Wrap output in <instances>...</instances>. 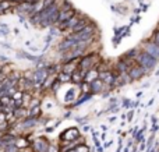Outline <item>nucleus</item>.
<instances>
[{"label":"nucleus","instance_id":"1","mask_svg":"<svg viewBox=\"0 0 159 152\" xmlns=\"http://www.w3.org/2000/svg\"><path fill=\"white\" fill-rule=\"evenodd\" d=\"M67 36L71 38L73 41H75V42H89V43H92L96 36V25L93 24V22H91L88 27H85L84 29H81L80 32L69 34Z\"/></svg>","mask_w":159,"mask_h":152},{"label":"nucleus","instance_id":"2","mask_svg":"<svg viewBox=\"0 0 159 152\" xmlns=\"http://www.w3.org/2000/svg\"><path fill=\"white\" fill-rule=\"evenodd\" d=\"M135 63H137L138 66L143 67V69L145 70V71L151 73L152 70H154L155 67L158 66L159 61H158L155 57H152L151 55H148L147 52H144V50L141 49V52L138 53V56L135 57Z\"/></svg>","mask_w":159,"mask_h":152},{"label":"nucleus","instance_id":"3","mask_svg":"<svg viewBox=\"0 0 159 152\" xmlns=\"http://www.w3.org/2000/svg\"><path fill=\"white\" fill-rule=\"evenodd\" d=\"M101 61L99 56L96 53H85L82 57H80L78 61V69L80 70H89L92 67H95L96 64Z\"/></svg>","mask_w":159,"mask_h":152},{"label":"nucleus","instance_id":"4","mask_svg":"<svg viewBox=\"0 0 159 152\" xmlns=\"http://www.w3.org/2000/svg\"><path fill=\"white\" fill-rule=\"evenodd\" d=\"M141 49H143L144 52H147L148 55H151L152 57H155L159 61V45L155 43L151 38L143 41V43H141Z\"/></svg>","mask_w":159,"mask_h":152},{"label":"nucleus","instance_id":"5","mask_svg":"<svg viewBox=\"0 0 159 152\" xmlns=\"http://www.w3.org/2000/svg\"><path fill=\"white\" fill-rule=\"evenodd\" d=\"M48 70L46 69H36L35 71H32V75H31V78H32V81L35 83V88H42V84L45 83V80L48 78Z\"/></svg>","mask_w":159,"mask_h":152},{"label":"nucleus","instance_id":"6","mask_svg":"<svg viewBox=\"0 0 159 152\" xmlns=\"http://www.w3.org/2000/svg\"><path fill=\"white\" fill-rule=\"evenodd\" d=\"M50 142L48 141L45 137H38V138L32 140L31 142V147H32L34 152H46L48 151V147H49Z\"/></svg>","mask_w":159,"mask_h":152},{"label":"nucleus","instance_id":"7","mask_svg":"<svg viewBox=\"0 0 159 152\" xmlns=\"http://www.w3.org/2000/svg\"><path fill=\"white\" fill-rule=\"evenodd\" d=\"M81 137L80 134V130L77 127H70L67 130H64L63 133L60 134V141H74Z\"/></svg>","mask_w":159,"mask_h":152},{"label":"nucleus","instance_id":"8","mask_svg":"<svg viewBox=\"0 0 159 152\" xmlns=\"http://www.w3.org/2000/svg\"><path fill=\"white\" fill-rule=\"evenodd\" d=\"M129 74H130V77H131V80H133V81H135V80H141V78H143L144 75L149 74V73H148V71H145V70H144L141 66H138L137 63H134L131 67H130Z\"/></svg>","mask_w":159,"mask_h":152},{"label":"nucleus","instance_id":"9","mask_svg":"<svg viewBox=\"0 0 159 152\" xmlns=\"http://www.w3.org/2000/svg\"><path fill=\"white\" fill-rule=\"evenodd\" d=\"M77 11L78 10H75L74 7L70 8V10H59V17H57V21H56V25H59V24H61V22L67 21L69 18H71V17L74 16ZM56 25H55V27H56Z\"/></svg>","mask_w":159,"mask_h":152},{"label":"nucleus","instance_id":"10","mask_svg":"<svg viewBox=\"0 0 159 152\" xmlns=\"http://www.w3.org/2000/svg\"><path fill=\"white\" fill-rule=\"evenodd\" d=\"M91 22H92V21H91V20L88 18V17L81 16V18H80L77 24H75L74 27H73V29H71V32H70V34H73V32H80V31L84 29L85 27H88V25H89Z\"/></svg>","mask_w":159,"mask_h":152},{"label":"nucleus","instance_id":"11","mask_svg":"<svg viewBox=\"0 0 159 152\" xmlns=\"http://www.w3.org/2000/svg\"><path fill=\"white\" fill-rule=\"evenodd\" d=\"M105 83L101 80V78H96L91 83V94H101V92L105 91Z\"/></svg>","mask_w":159,"mask_h":152},{"label":"nucleus","instance_id":"12","mask_svg":"<svg viewBox=\"0 0 159 152\" xmlns=\"http://www.w3.org/2000/svg\"><path fill=\"white\" fill-rule=\"evenodd\" d=\"M27 116H28V110L24 108V106H21V108H14L13 117L17 120V122H20V120H22V119H25Z\"/></svg>","mask_w":159,"mask_h":152},{"label":"nucleus","instance_id":"13","mask_svg":"<svg viewBox=\"0 0 159 152\" xmlns=\"http://www.w3.org/2000/svg\"><path fill=\"white\" fill-rule=\"evenodd\" d=\"M98 75H99V71L96 70V67H92V69L87 70V74H85V77H84V81L88 84H91L93 80L98 78Z\"/></svg>","mask_w":159,"mask_h":152},{"label":"nucleus","instance_id":"14","mask_svg":"<svg viewBox=\"0 0 159 152\" xmlns=\"http://www.w3.org/2000/svg\"><path fill=\"white\" fill-rule=\"evenodd\" d=\"M14 145H16L17 148H24V147L31 145V141L27 138V137H16V140H14Z\"/></svg>","mask_w":159,"mask_h":152},{"label":"nucleus","instance_id":"15","mask_svg":"<svg viewBox=\"0 0 159 152\" xmlns=\"http://www.w3.org/2000/svg\"><path fill=\"white\" fill-rule=\"evenodd\" d=\"M41 113H42V108H41V105H36V106H34V108H30V109H28V116H27V117H34V119H39Z\"/></svg>","mask_w":159,"mask_h":152},{"label":"nucleus","instance_id":"16","mask_svg":"<svg viewBox=\"0 0 159 152\" xmlns=\"http://www.w3.org/2000/svg\"><path fill=\"white\" fill-rule=\"evenodd\" d=\"M56 78H57L61 84L71 83V74H67V73H63V71H59L57 74H56Z\"/></svg>","mask_w":159,"mask_h":152},{"label":"nucleus","instance_id":"17","mask_svg":"<svg viewBox=\"0 0 159 152\" xmlns=\"http://www.w3.org/2000/svg\"><path fill=\"white\" fill-rule=\"evenodd\" d=\"M140 52H141V47H134V49L129 50V52H127L126 55L123 56V57L130 59V60H134V61H135V57L138 56V53H140Z\"/></svg>","mask_w":159,"mask_h":152},{"label":"nucleus","instance_id":"18","mask_svg":"<svg viewBox=\"0 0 159 152\" xmlns=\"http://www.w3.org/2000/svg\"><path fill=\"white\" fill-rule=\"evenodd\" d=\"M0 103H2V106H10L13 105V98L10 95H2L0 96Z\"/></svg>","mask_w":159,"mask_h":152},{"label":"nucleus","instance_id":"19","mask_svg":"<svg viewBox=\"0 0 159 152\" xmlns=\"http://www.w3.org/2000/svg\"><path fill=\"white\" fill-rule=\"evenodd\" d=\"M144 130H145V127L140 131H134V140L137 144H140L141 141H144Z\"/></svg>","mask_w":159,"mask_h":152},{"label":"nucleus","instance_id":"20","mask_svg":"<svg viewBox=\"0 0 159 152\" xmlns=\"http://www.w3.org/2000/svg\"><path fill=\"white\" fill-rule=\"evenodd\" d=\"M61 85H63V84H61L60 81L57 80V78H55V81H53L52 85H50V91H52V92H57L59 89H60Z\"/></svg>","mask_w":159,"mask_h":152},{"label":"nucleus","instance_id":"21","mask_svg":"<svg viewBox=\"0 0 159 152\" xmlns=\"http://www.w3.org/2000/svg\"><path fill=\"white\" fill-rule=\"evenodd\" d=\"M119 75H120L121 81H123L124 84H130V83H133V80H131V77H130L129 73H120Z\"/></svg>","mask_w":159,"mask_h":152},{"label":"nucleus","instance_id":"22","mask_svg":"<svg viewBox=\"0 0 159 152\" xmlns=\"http://www.w3.org/2000/svg\"><path fill=\"white\" fill-rule=\"evenodd\" d=\"M74 150H75V152H89V147H88L87 144H84V142H82V144H78Z\"/></svg>","mask_w":159,"mask_h":152},{"label":"nucleus","instance_id":"23","mask_svg":"<svg viewBox=\"0 0 159 152\" xmlns=\"http://www.w3.org/2000/svg\"><path fill=\"white\" fill-rule=\"evenodd\" d=\"M91 95H92V94H84V96H81L78 101H75V103H74V105H73V106H80L82 102H85V101L91 99Z\"/></svg>","mask_w":159,"mask_h":152},{"label":"nucleus","instance_id":"24","mask_svg":"<svg viewBox=\"0 0 159 152\" xmlns=\"http://www.w3.org/2000/svg\"><path fill=\"white\" fill-rule=\"evenodd\" d=\"M151 39L155 42L157 45H159V27L157 28V29L152 32V36H151Z\"/></svg>","mask_w":159,"mask_h":152},{"label":"nucleus","instance_id":"25","mask_svg":"<svg viewBox=\"0 0 159 152\" xmlns=\"http://www.w3.org/2000/svg\"><path fill=\"white\" fill-rule=\"evenodd\" d=\"M46 152H60V145H55V144H49Z\"/></svg>","mask_w":159,"mask_h":152},{"label":"nucleus","instance_id":"26","mask_svg":"<svg viewBox=\"0 0 159 152\" xmlns=\"http://www.w3.org/2000/svg\"><path fill=\"white\" fill-rule=\"evenodd\" d=\"M74 89H70L69 91V94L66 95V96H64V102H70V101H73L74 99Z\"/></svg>","mask_w":159,"mask_h":152},{"label":"nucleus","instance_id":"27","mask_svg":"<svg viewBox=\"0 0 159 152\" xmlns=\"http://www.w3.org/2000/svg\"><path fill=\"white\" fill-rule=\"evenodd\" d=\"M18 152H34V150L31 145H28V147H24V148H18Z\"/></svg>","mask_w":159,"mask_h":152},{"label":"nucleus","instance_id":"28","mask_svg":"<svg viewBox=\"0 0 159 152\" xmlns=\"http://www.w3.org/2000/svg\"><path fill=\"white\" fill-rule=\"evenodd\" d=\"M123 108H131V101H130V99H124L123 101Z\"/></svg>","mask_w":159,"mask_h":152},{"label":"nucleus","instance_id":"29","mask_svg":"<svg viewBox=\"0 0 159 152\" xmlns=\"http://www.w3.org/2000/svg\"><path fill=\"white\" fill-rule=\"evenodd\" d=\"M8 32H10L8 29H3V28H0V36H7Z\"/></svg>","mask_w":159,"mask_h":152},{"label":"nucleus","instance_id":"30","mask_svg":"<svg viewBox=\"0 0 159 152\" xmlns=\"http://www.w3.org/2000/svg\"><path fill=\"white\" fill-rule=\"evenodd\" d=\"M133 114H134V112L130 110L129 114H127V120H129V122H131V120H133Z\"/></svg>","mask_w":159,"mask_h":152},{"label":"nucleus","instance_id":"31","mask_svg":"<svg viewBox=\"0 0 159 152\" xmlns=\"http://www.w3.org/2000/svg\"><path fill=\"white\" fill-rule=\"evenodd\" d=\"M0 60L4 61V63H7V61H8V57H7V56H4V55H0Z\"/></svg>","mask_w":159,"mask_h":152},{"label":"nucleus","instance_id":"32","mask_svg":"<svg viewBox=\"0 0 159 152\" xmlns=\"http://www.w3.org/2000/svg\"><path fill=\"white\" fill-rule=\"evenodd\" d=\"M4 120H7V119H6V114L3 113V112H0V123L4 122Z\"/></svg>","mask_w":159,"mask_h":152},{"label":"nucleus","instance_id":"33","mask_svg":"<svg viewBox=\"0 0 159 152\" xmlns=\"http://www.w3.org/2000/svg\"><path fill=\"white\" fill-rule=\"evenodd\" d=\"M10 2L16 3V4H20V3H24V2H25V0H10Z\"/></svg>","mask_w":159,"mask_h":152},{"label":"nucleus","instance_id":"34","mask_svg":"<svg viewBox=\"0 0 159 152\" xmlns=\"http://www.w3.org/2000/svg\"><path fill=\"white\" fill-rule=\"evenodd\" d=\"M112 144H113V141H107L106 144L103 145V148H107V147H110V145H112Z\"/></svg>","mask_w":159,"mask_h":152},{"label":"nucleus","instance_id":"35","mask_svg":"<svg viewBox=\"0 0 159 152\" xmlns=\"http://www.w3.org/2000/svg\"><path fill=\"white\" fill-rule=\"evenodd\" d=\"M152 103H154V98H152V99H151V101H148V103H147V106H151V105H152Z\"/></svg>","mask_w":159,"mask_h":152},{"label":"nucleus","instance_id":"36","mask_svg":"<svg viewBox=\"0 0 159 152\" xmlns=\"http://www.w3.org/2000/svg\"><path fill=\"white\" fill-rule=\"evenodd\" d=\"M101 128H102L103 131H106V130H107V126H105V124H103V126H101Z\"/></svg>","mask_w":159,"mask_h":152},{"label":"nucleus","instance_id":"37","mask_svg":"<svg viewBox=\"0 0 159 152\" xmlns=\"http://www.w3.org/2000/svg\"><path fill=\"white\" fill-rule=\"evenodd\" d=\"M141 96H143V92H137V99L138 98H141Z\"/></svg>","mask_w":159,"mask_h":152},{"label":"nucleus","instance_id":"38","mask_svg":"<svg viewBox=\"0 0 159 152\" xmlns=\"http://www.w3.org/2000/svg\"><path fill=\"white\" fill-rule=\"evenodd\" d=\"M105 138H106V134H102V136H101V140H103V141H105Z\"/></svg>","mask_w":159,"mask_h":152},{"label":"nucleus","instance_id":"39","mask_svg":"<svg viewBox=\"0 0 159 152\" xmlns=\"http://www.w3.org/2000/svg\"><path fill=\"white\" fill-rule=\"evenodd\" d=\"M98 152H103V148H102V147H98Z\"/></svg>","mask_w":159,"mask_h":152},{"label":"nucleus","instance_id":"40","mask_svg":"<svg viewBox=\"0 0 159 152\" xmlns=\"http://www.w3.org/2000/svg\"><path fill=\"white\" fill-rule=\"evenodd\" d=\"M129 148H130V147H126V148H124V152H130Z\"/></svg>","mask_w":159,"mask_h":152},{"label":"nucleus","instance_id":"41","mask_svg":"<svg viewBox=\"0 0 159 152\" xmlns=\"http://www.w3.org/2000/svg\"><path fill=\"white\" fill-rule=\"evenodd\" d=\"M3 14H4V11L2 10V7H0V16H3Z\"/></svg>","mask_w":159,"mask_h":152},{"label":"nucleus","instance_id":"42","mask_svg":"<svg viewBox=\"0 0 159 152\" xmlns=\"http://www.w3.org/2000/svg\"><path fill=\"white\" fill-rule=\"evenodd\" d=\"M66 152H75V150H69V151H66Z\"/></svg>","mask_w":159,"mask_h":152},{"label":"nucleus","instance_id":"43","mask_svg":"<svg viewBox=\"0 0 159 152\" xmlns=\"http://www.w3.org/2000/svg\"><path fill=\"white\" fill-rule=\"evenodd\" d=\"M3 110V106H2V103H0V112H2Z\"/></svg>","mask_w":159,"mask_h":152},{"label":"nucleus","instance_id":"44","mask_svg":"<svg viewBox=\"0 0 159 152\" xmlns=\"http://www.w3.org/2000/svg\"><path fill=\"white\" fill-rule=\"evenodd\" d=\"M2 137H3V133H2V131H0V140H2Z\"/></svg>","mask_w":159,"mask_h":152},{"label":"nucleus","instance_id":"45","mask_svg":"<svg viewBox=\"0 0 159 152\" xmlns=\"http://www.w3.org/2000/svg\"><path fill=\"white\" fill-rule=\"evenodd\" d=\"M155 75H159V70H158V71H157V73H155Z\"/></svg>","mask_w":159,"mask_h":152}]
</instances>
